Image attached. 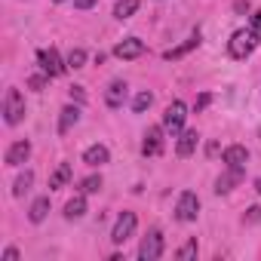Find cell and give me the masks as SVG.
I'll use <instances>...</instances> for the list:
<instances>
[{
    "label": "cell",
    "mask_w": 261,
    "mask_h": 261,
    "mask_svg": "<svg viewBox=\"0 0 261 261\" xmlns=\"http://www.w3.org/2000/svg\"><path fill=\"white\" fill-rule=\"evenodd\" d=\"M83 215H86V197L77 194V197H71V200L65 203V218L77 221V218H83Z\"/></svg>",
    "instance_id": "obj_16"
},
{
    "label": "cell",
    "mask_w": 261,
    "mask_h": 261,
    "mask_svg": "<svg viewBox=\"0 0 261 261\" xmlns=\"http://www.w3.org/2000/svg\"><path fill=\"white\" fill-rule=\"evenodd\" d=\"M4 114H7L10 126H19L25 120V98H22L19 89H7V95H4Z\"/></svg>",
    "instance_id": "obj_2"
},
{
    "label": "cell",
    "mask_w": 261,
    "mask_h": 261,
    "mask_svg": "<svg viewBox=\"0 0 261 261\" xmlns=\"http://www.w3.org/2000/svg\"><path fill=\"white\" fill-rule=\"evenodd\" d=\"M175 255H178L181 261H188V258H197V237H194V240H188V243H185V246H181Z\"/></svg>",
    "instance_id": "obj_25"
},
{
    "label": "cell",
    "mask_w": 261,
    "mask_h": 261,
    "mask_svg": "<svg viewBox=\"0 0 261 261\" xmlns=\"http://www.w3.org/2000/svg\"><path fill=\"white\" fill-rule=\"evenodd\" d=\"M185 117H188L185 101H172V105L166 108V114H163V129H166L169 136H178L181 129H185Z\"/></svg>",
    "instance_id": "obj_3"
},
{
    "label": "cell",
    "mask_w": 261,
    "mask_h": 261,
    "mask_svg": "<svg viewBox=\"0 0 261 261\" xmlns=\"http://www.w3.org/2000/svg\"><path fill=\"white\" fill-rule=\"evenodd\" d=\"M31 185H34V172H22L16 178V185H13V197H25L31 191Z\"/></svg>",
    "instance_id": "obj_22"
},
{
    "label": "cell",
    "mask_w": 261,
    "mask_h": 261,
    "mask_svg": "<svg viewBox=\"0 0 261 261\" xmlns=\"http://www.w3.org/2000/svg\"><path fill=\"white\" fill-rule=\"evenodd\" d=\"M108 160H111V154H108L105 145H92V148H86V154H83V163H86V166H105Z\"/></svg>",
    "instance_id": "obj_15"
},
{
    "label": "cell",
    "mask_w": 261,
    "mask_h": 261,
    "mask_svg": "<svg viewBox=\"0 0 261 261\" xmlns=\"http://www.w3.org/2000/svg\"><path fill=\"white\" fill-rule=\"evenodd\" d=\"M209 101H212V95H209V92H203V95H200V98L194 101V111H203V108H206Z\"/></svg>",
    "instance_id": "obj_29"
},
{
    "label": "cell",
    "mask_w": 261,
    "mask_h": 261,
    "mask_svg": "<svg viewBox=\"0 0 261 261\" xmlns=\"http://www.w3.org/2000/svg\"><path fill=\"white\" fill-rule=\"evenodd\" d=\"M197 145H200L197 129H185L181 139H178V145H175V154H178V157H191V154L197 151Z\"/></svg>",
    "instance_id": "obj_13"
},
{
    "label": "cell",
    "mask_w": 261,
    "mask_h": 261,
    "mask_svg": "<svg viewBox=\"0 0 261 261\" xmlns=\"http://www.w3.org/2000/svg\"><path fill=\"white\" fill-rule=\"evenodd\" d=\"M160 255H163V233L160 230H151L142 240V246H139V258L142 261H157Z\"/></svg>",
    "instance_id": "obj_6"
},
{
    "label": "cell",
    "mask_w": 261,
    "mask_h": 261,
    "mask_svg": "<svg viewBox=\"0 0 261 261\" xmlns=\"http://www.w3.org/2000/svg\"><path fill=\"white\" fill-rule=\"evenodd\" d=\"M28 157H31V142H28V139H25V142H16V145H10V151H7V166H22Z\"/></svg>",
    "instance_id": "obj_10"
},
{
    "label": "cell",
    "mask_w": 261,
    "mask_h": 261,
    "mask_svg": "<svg viewBox=\"0 0 261 261\" xmlns=\"http://www.w3.org/2000/svg\"><path fill=\"white\" fill-rule=\"evenodd\" d=\"M56 4H62V0H56Z\"/></svg>",
    "instance_id": "obj_35"
},
{
    "label": "cell",
    "mask_w": 261,
    "mask_h": 261,
    "mask_svg": "<svg viewBox=\"0 0 261 261\" xmlns=\"http://www.w3.org/2000/svg\"><path fill=\"white\" fill-rule=\"evenodd\" d=\"M224 163L227 166H233V169H246V163H249V151L243 148V145H230V148H224Z\"/></svg>",
    "instance_id": "obj_11"
},
{
    "label": "cell",
    "mask_w": 261,
    "mask_h": 261,
    "mask_svg": "<svg viewBox=\"0 0 261 261\" xmlns=\"http://www.w3.org/2000/svg\"><path fill=\"white\" fill-rule=\"evenodd\" d=\"M246 221H249V224L261 221V209H258V206H249V209H246Z\"/></svg>",
    "instance_id": "obj_27"
},
{
    "label": "cell",
    "mask_w": 261,
    "mask_h": 261,
    "mask_svg": "<svg viewBox=\"0 0 261 261\" xmlns=\"http://www.w3.org/2000/svg\"><path fill=\"white\" fill-rule=\"evenodd\" d=\"M139 7H142V0H120V4L114 7V16L123 22V19H129V16H136Z\"/></svg>",
    "instance_id": "obj_20"
},
{
    "label": "cell",
    "mask_w": 261,
    "mask_h": 261,
    "mask_svg": "<svg viewBox=\"0 0 261 261\" xmlns=\"http://www.w3.org/2000/svg\"><path fill=\"white\" fill-rule=\"evenodd\" d=\"M197 212H200V197L194 191H185L175 203V218L178 221H197Z\"/></svg>",
    "instance_id": "obj_4"
},
{
    "label": "cell",
    "mask_w": 261,
    "mask_h": 261,
    "mask_svg": "<svg viewBox=\"0 0 261 261\" xmlns=\"http://www.w3.org/2000/svg\"><path fill=\"white\" fill-rule=\"evenodd\" d=\"M37 59H40V68H43L49 77H59V74H65V68H68V62H62L53 46H49V49H40Z\"/></svg>",
    "instance_id": "obj_8"
},
{
    "label": "cell",
    "mask_w": 261,
    "mask_h": 261,
    "mask_svg": "<svg viewBox=\"0 0 261 261\" xmlns=\"http://www.w3.org/2000/svg\"><path fill=\"white\" fill-rule=\"evenodd\" d=\"M197 46H200V34H191V37H188V40H185L181 46H175V49H169V53H166V59H169V62H175V59H181V56H188V53H191V49H197Z\"/></svg>",
    "instance_id": "obj_18"
},
{
    "label": "cell",
    "mask_w": 261,
    "mask_h": 261,
    "mask_svg": "<svg viewBox=\"0 0 261 261\" xmlns=\"http://www.w3.org/2000/svg\"><path fill=\"white\" fill-rule=\"evenodd\" d=\"M163 126H151L145 133V142H142V154L145 157H160L163 154Z\"/></svg>",
    "instance_id": "obj_7"
},
{
    "label": "cell",
    "mask_w": 261,
    "mask_h": 261,
    "mask_svg": "<svg viewBox=\"0 0 261 261\" xmlns=\"http://www.w3.org/2000/svg\"><path fill=\"white\" fill-rule=\"evenodd\" d=\"M114 56H117V59H123V62L139 59V56H145V43H142V40H136V37H126L123 43H117V46H114Z\"/></svg>",
    "instance_id": "obj_9"
},
{
    "label": "cell",
    "mask_w": 261,
    "mask_h": 261,
    "mask_svg": "<svg viewBox=\"0 0 261 261\" xmlns=\"http://www.w3.org/2000/svg\"><path fill=\"white\" fill-rule=\"evenodd\" d=\"M83 62H86V53L83 49H71V56H68V68H83Z\"/></svg>",
    "instance_id": "obj_26"
},
{
    "label": "cell",
    "mask_w": 261,
    "mask_h": 261,
    "mask_svg": "<svg viewBox=\"0 0 261 261\" xmlns=\"http://www.w3.org/2000/svg\"><path fill=\"white\" fill-rule=\"evenodd\" d=\"M123 101H126V83L123 80H114L108 86V92H105V105L108 108H123Z\"/></svg>",
    "instance_id": "obj_14"
},
{
    "label": "cell",
    "mask_w": 261,
    "mask_h": 261,
    "mask_svg": "<svg viewBox=\"0 0 261 261\" xmlns=\"http://www.w3.org/2000/svg\"><path fill=\"white\" fill-rule=\"evenodd\" d=\"M46 215H49V197H37L34 206H31V212H28V218H31L34 224H40Z\"/></svg>",
    "instance_id": "obj_21"
},
{
    "label": "cell",
    "mask_w": 261,
    "mask_h": 261,
    "mask_svg": "<svg viewBox=\"0 0 261 261\" xmlns=\"http://www.w3.org/2000/svg\"><path fill=\"white\" fill-rule=\"evenodd\" d=\"M255 191H258V194H261V178H258V181H255Z\"/></svg>",
    "instance_id": "obj_34"
},
{
    "label": "cell",
    "mask_w": 261,
    "mask_h": 261,
    "mask_svg": "<svg viewBox=\"0 0 261 261\" xmlns=\"http://www.w3.org/2000/svg\"><path fill=\"white\" fill-rule=\"evenodd\" d=\"M151 101H154V95H151V92H139V95H136V101H133V111H136V114H142V111H148V108H151Z\"/></svg>",
    "instance_id": "obj_23"
},
{
    "label": "cell",
    "mask_w": 261,
    "mask_h": 261,
    "mask_svg": "<svg viewBox=\"0 0 261 261\" xmlns=\"http://www.w3.org/2000/svg\"><path fill=\"white\" fill-rule=\"evenodd\" d=\"M240 181H243V169H233V166H227V172H221V175H218V181H215V191H218V194H227V191H233Z\"/></svg>",
    "instance_id": "obj_12"
},
{
    "label": "cell",
    "mask_w": 261,
    "mask_h": 261,
    "mask_svg": "<svg viewBox=\"0 0 261 261\" xmlns=\"http://www.w3.org/2000/svg\"><path fill=\"white\" fill-rule=\"evenodd\" d=\"M68 178H71V163H59V166H56V172L49 175V188H53V191H59V188H65V185H68Z\"/></svg>",
    "instance_id": "obj_19"
},
{
    "label": "cell",
    "mask_w": 261,
    "mask_h": 261,
    "mask_svg": "<svg viewBox=\"0 0 261 261\" xmlns=\"http://www.w3.org/2000/svg\"><path fill=\"white\" fill-rule=\"evenodd\" d=\"M74 7H77V10H92L95 0H74Z\"/></svg>",
    "instance_id": "obj_30"
},
{
    "label": "cell",
    "mask_w": 261,
    "mask_h": 261,
    "mask_svg": "<svg viewBox=\"0 0 261 261\" xmlns=\"http://www.w3.org/2000/svg\"><path fill=\"white\" fill-rule=\"evenodd\" d=\"M252 28L258 31V37H261V10L258 13H252Z\"/></svg>",
    "instance_id": "obj_32"
},
{
    "label": "cell",
    "mask_w": 261,
    "mask_h": 261,
    "mask_svg": "<svg viewBox=\"0 0 261 261\" xmlns=\"http://www.w3.org/2000/svg\"><path fill=\"white\" fill-rule=\"evenodd\" d=\"M71 98H74V101H83V98H86V95H83V86H71Z\"/></svg>",
    "instance_id": "obj_31"
},
{
    "label": "cell",
    "mask_w": 261,
    "mask_h": 261,
    "mask_svg": "<svg viewBox=\"0 0 261 261\" xmlns=\"http://www.w3.org/2000/svg\"><path fill=\"white\" fill-rule=\"evenodd\" d=\"M77 120H80V108H77V105H68V108L62 111V117H59V133L65 136L68 129H71V126L77 123Z\"/></svg>",
    "instance_id": "obj_17"
},
{
    "label": "cell",
    "mask_w": 261,
    "mask_h": 261,
    "mask_svg": "<svg viewBox=\"0 0 261 261\" xmlns=\"http://www.w3.org/2000/svg\"><path fill=\"white\" fill-rule=\"evenodd\" d=\"M80 188H83V194H98V191H101V175H89V178H83Z\"/></svg>",
    "instance_id": "obj_24"
},
{
    "label": "cell",
    "mask_w": 261,
    "mask_h": 261,
    "mask_svg": "<svg viewBox=\"0 0 261 261\" xmlns=\"http://www.w3.org/2000/svg\"><path fill=\"white\" fill-rule=\"evenodd\" d=\"M136 224H139V218H136V212H123L120 218H117V224H114V230H111V240L120 246V243H126L129 237L136 233Z\"/></svg>",
    "instance_id": "obj_5"
},
{
    "label": "cell",
    "mask_w": 261,
    "mask_h": 261,
    "mask_svg": "<svg viewBox=\"0 0 261 261\" xmlns=\"http://www.w3.org/2000/svg\"><path fill=\"white\" fill-rule=\"evenodd\" d=\"M255 46H258V31L255 28H240V31H233V37L227 43V53H230V59L243 62L246 56L255 53Z\"/></svg>",
    "instance_id": "obj_1"
},
{
    "label": "cell",
    "mask_w": 261,
    "mask_h": 261,
    "mask_svg": "<svg viewBox=\"0 0 261 261\" xmlns=\"http://www.w3.org/2000/svg\"><path fill=\"white\" fill-rule=\"evenodd\" d=\"M28 86H31V89H43V86H46V77H43V74H34V77L28 80Z\"/></svg>",
    "instance_id": "obj_28"
},
{
    "label": "cell",
    "mask_w": 261,
    "mask_h": 261,
    "mask_svg": "<svg viewBox=\"0 0 261 261\" xmlns=\"http://www.w3.org/2000/svg\"><path fill=\"white\" fill-rule=\"evenodd\" d=\"M4 261H19V249H7L4 252Z\"/></svg>",
    "instance_id": "obj_33"
}]
</instances>
